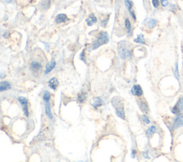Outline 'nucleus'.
<instances>
[{
    "mask_svg": "<svg viewBox=\"0 0 183 162\" xmlns=\"http://www.w3.org/2000/svg\"><path fill=\"white\" fill-rule=\"evenodd\" d=\"M113 107L115 109V113L118 117L125 119V113H124V104L120 98L119 96H114L111 100Z\"/></svg>",
    "mask_w": 183,
    "mask_h": 162,
    "instance_id": "f257e3e1",
    "label": "nucleus"
},
{
    "mask_svg": "<svg viewBox=\"0 0 183 162\" xmlns=\"http://www.w3.org/2000/svg\"><path fill=\"white\" fill-rule=\"evenodd\" d=\"M117 49L119 57L122 59H125L126 58L132 59V52L127 47L125 41H122L118 44Z\"/></svg>",
    "mask_w": 183,
    "mask_h": 162,
    "instance_id": "f03ea898",
    "label": "nucleus"
},
{
    "mask_svg": "<svg viewBox=\"0 0 183 162\" xmlns=\"http://www.w3.org/2000/svg\"><path fill=\"white\" fill-rule=\"evenodd\" d=\"M109 38L108 36L107 33L105 31H101L98 35L97 38L93 41L92 46V49H96L99 48L103 44H106L109 42Z\"/></svg>",
    "mask_w": 183,
    "mask_h": 162,
    "instance_id": "7ed1b4c3",
    "label": "nucleus"
},
{
    "mask_svg": "<svg viewBox=\"0 0 183 162\" xmlns=\"http://www.w3.org/2000/svg\"><path fill=\"white\" fill-rule=\"evenodd\" d=\"M18 101L22 106V109L26 116H29V109H28V100L25 97L19 96L18 97Z\"/></svg>",
    "mask_w": 183,
    "mask_h": 162,
    "instance_id": "20e7f679",
    "label": "nucleus"
},
{
    "mask_svg": "<svg viewBox=\"0 0 183 162\" xmlns=\"http://www.w3.org/2000/svg\"><path fill=\"white\" fill-rule=\"evenodd\" d=\"M183 111V96L181 97L179 99V101H177V103H176L174 106V107L172 108V112L173 113H179L180 112Z\"/></svg>",
    "mask_w": 183,
    "mask_h": 162,
    "instance_id": "39448f33",
    "label": "nucleus"
},
{
    "mask_svg": "<svg viewBox=\"0 0 183 162\" xmlns=\"http://www.w3.org/2000/svg\"><path fill=\"white\" fill-rule=\"evenodd\" d=\"M183 126V115L179 114L174 119V123L172 125L173 129H177L178 128L182 127Z\"/></svg>",
    "mask_w": 183,
    "mask_h": 162,
    "instance_id": "423d86ee",
    "label": "nucleus"
},
{
    "mask_svg": "<svg viewBox=\"0 0 183 162\" xmlns=\"http://www.w3.org/2000/svg\"><path fill=\"white\" fill-rule=\"evenodd\" d=\"M131 92H132L133 95L137 96H140L143 94L142 88L140 86H139V85H138V84L134 85V86H132V89H131Z\"/></svg>",
    "mask_w": 183,
    "mask_h": 162,
    "instance_id": "0eeeda50",
    "label": "nucleus"
},
{
    "mask_svg": "<svg viewBox=\"0 0 183 162\" xmlns=\"http://www.w3.org/2000/svg\"><path fill=\"white\" fill-rule=\"evenodd\" d=\"M124 2H125L126 7H127V9H128V11H129V13H130L131 16H132L133 19L135 20L136 19V16H135V14H134V11H133V10L132 9V2H131V1H129V0H125V1H124Z\"/></svg>",
    "mask_w": 183,
    "mask_h": 162,
    "instance_id": "6e6552de",
    "label": "nucleus"
},
{
    "mask_svg": "<svg viewBox=\"0 0 183 162\" xmlns=\"http://www.w3.org/2000/svg\"><path fill=\"white\" fill-rule=\"evenodd\" d=\"M68 19H68V17L66 16V14H59L56 16L55 21H56V23H57V24H60V23L65 22V21H67Z\"/></svg>",
    "mask_w": 183,
    "mask_h": 162,
    "instance_id": "1a4fd4ad",
    "label": "nucleus"
},
{
    "mask_svg": "<svg viewBox=\"0 0 183 162\" xmlns=\"http://www.w3.org/2000/svg\"><path fill=\"white\" fill-rule=\"evenodd\" d=\"M56 66V61H51L50 62L48 63L46 65V69H45V74H48L50 71H52L53 69H54Z\"/></svg>",
    "mask_w": 183,
    "mask_h": 162,
    "instance_id": "9d476101",
    "label": "nucleus"
},
{
    "mask_svg": "<svg viewBox=\"0 0 183 162\" xmlns=\"http://www.w3.org/2000/svg\"><path fill=\"white\" fill-rule=\"evenodd\" d=\"M11 88V86L9 81H1V82L0 83V91H6V90L10 89Z\"/></svg>",
    "mask_w": 183,
    "mask_h": 162,
    "instance_id": "9b49d317",
    "label": "nucleus"
},
{
    "mask_svg": "<svg viewBox=\"0 0 183 162\" xmlns=\"http://www.w3.org/2000/svg\"><path fill=\"white\" fill-rule=\"evenodd\" d=\"M49 86L50 87L51 89L53 90H56V87L58 86V85H59V81H58V80L56 79L55 77H53L51 78V79L49 80Z\"/></svg>",
    "mask_w": 183,
    "mask_h": 162,
    "instance_id": "f8f14e48",
    "label": "nucleus"
},
{
    "mask_svg": "<svg viewBox=\"0 0 183 162\" xmlns=\"http://www.w3.org/2000/svg\"><path fill=\"white\" fill-rule=\"evenodd\" d=\"M157 24V21L154 19H147V21L145 22L146 26H147L148 28H149V29H153L154 27H155Z\"/></svg>",
    "mask_w": 183,
    "mask_h": 162,
    "instance_id": "ddd939ff",
    "label": "nucleus"
},
{
    "mask_svg": "<svg viewBox=\"0 0 183 162\" xmlns=\"http://www.w3.org/2000/svg\"><path fill=\"white\" fill-rule=\"evenodd\" d=\"M45 113L48 117L50 118V119H52L53 115L51 111V106H50V103H49V101L46 102L45 103Z\"/></svg>",
    "mask_w": 183,
    "mask_h": 162,
    "instance_id": "4468645a",
    "label": "nucleus"
},
{
    "mask_svg": "<svg viewBox=\"0 0 183 162\" xmlns=\"http://www.w3.org/2000/svg\"><path fill=\"white\" fill-rule=\"evenodd\" d=\"M31 69L34 71H38L41 69V64L38 61H32L31 63Z\"/></svg>",
    "mask_w": 183,
    "mask_h": 162,
    "instance_id": "2eb2a0df",
    "label": "nucleus"
},
{
    "mask_svg": "<svg viewBox=\"0 0 183 162\" xmlns=\"http://www.w3.org/2000/svg\"><path fill=\"white\" fill-rule=\"evenodd\" d=\"M124 24H125V28L126 29H127L128 35H129V36H131V35H132V27H131L130 21H129V19H128V18L125 19Z\"/></svg>",
    "mask_w": 183,
    "mask_h": 162,
    "instance_id": "dca6fc26",
    "label": "nucleus"
},
{
    "mask_svg": "<svg viewBox=\"0 0 183 162\" xmlns=\"http://www.w3.org/2000/svg\"><path fill=\"white\" fill-rule=\"evenodd\" d=\"M102 104H103V101H102V100L101 99L100 97H97L94 98V102L92 103V106H94L95 108L102 106Z\"/></svg>",
    "mask_w": 183,
    "mask_h": 162,
    "instance_id": "f3484780",
    "label": "nucleus"
},
{
    "mask_svg": "<svg viewBox=\"0 0 183 162\" xmlns=\"http://www.w3.org/2000/svg\"><path fill=\"white\" fill-rule=\"evenodd\" d=\"M156 131H157V128H156L155 126H150V127L147 130V131H146V136H147V138H149L153 133H155Z\"/></svg>",
    "mask_w": 183,
    "mask_h": 162,
    "instance_id": "a211bd4d",
    "label": "nucleus"
},
{
    "mask_svg": "<svg viewBox=\"0 0 183 162\" xmlns=\"http://www.w3.org/2000/svg\"><path fill=\"white\" fill-rule=\"evenodd\" d=\"M139 107H140L141 110L144 113H147L149 111V107H148V105L144 101H141V102L139 103Z\"/></svg>",
    "mask_w": 183,
    "mask_h": 162,
    "instance_id": "6ab92c4d",
    "label": "nucleus"
},
{
    "mask_svg": "<svg viewBox=\"0 0 183 162\" xmlns=\"http://www.w3.org/2000/svg\"><path fill=\"white\" fill-rule=\"evenodd\" d=\"M86 99V93L81 92L80 94H79L77 97V101L79 103H83Z\"/></svg>",
    "mask_w": 183,
    "mask_h": 162,
    "instance_id": "aec40b11",
    "label": "nucleus"
},
{
    "mask_svg": "<svg viewBox=\"0 0 183 162\" xmlns=\"http://www.w3.org/2000/svg\"><path fill=\"white\" fill-rule=\"evenodd\" d=\"M134 41L137 43H139V44H145V41H144V38L143 34H140L137 36V37L134 39Z\"/></svg>",
    "mask_w": 183,
    "mask_h": 162,
    "instance_id": "412c9836",
    "label": "nucleus"
},
{
    "mask_svg": "<svg viewBox=\"0 0 183 162\" xmlns=\"http://www.w3.org/2000/svg\"><path fill=\"white\" fill-rule=\"evenodd\" d=\"M50 98L51 94L50 93H49V91L45 90V91H44V93H43V99L44 100L45 102H48V101H49V100H50Z\"/></svg>",
    "mask_w": 183,
    "mask_h": 162,
    "instance_id": "4be33fe9",
    "label": "nucleus"
},
{
    "mask_svg": "<svg viewBox=\"0 0 183 162\" xmlns=\"http://www.w3.org/2000/svg\"><path fill=\"white\" fill-rule=\"evenodd\" d=\"M50 6V1L49 0H44V1L41 2V7L43 9H47Z\"/></svg>",
    "mask_w": 183,
    "mask_h": 162,
    "instance_id": "5701e85b",
    "label": "nucleus"
},
{
    "mask_svg": "<svg viewBox=\"0 0 183 162\" xmlns=\"http://www.w3.org/2000/svg\"><path fill=\"white\" fill-rule=\"evenodd\" d=\"M174 74L175 76V77L177 78V79H179V70H178V64L177 63L175 64V67L174 69Z\"/></svg>",
    "mask_w": 183,
    "mask_h": 162,
    "instance_id": "b1692460",
    "label": "nucleus"
},
{
    "mask_svg": "<svg viewBox=\"0 0 183 162\" xmlns=\"http://www.w3.org/2000/svg\"><path fill=\"white\" fill-rule=\"evenodd\" d=\"M142 119L143 122L145 123L146 124H149V123H150V121H149V118H148L146 115H143V116H142Z\"/></svg>",
    "mask_w": 183,
    "mask_h": 162,
    "instance_id": "393cba45",
    "label": "nucleus"
},
{
    "mask_svg": "<svg viewBox=\"0 0 183 162\" xmlns=\"http://www.w3.org/2000/svg\"><path fill=\"white\" fill-rule=\"evenodd\" d=\"M79 59H80L82 61H84V63L86 62V60L85 59V56H84V51H81L80 55H79Z\"/></svg>",
    "mask_w": 183,
    "mask_h": 162,
    "instance_id": "a878e982",
    "label": "nucleus"
},
{
    "mask_svg": "<svg viewBox=\"0 0 183 162\" xmlns=\"http://www.w3.org/2000/svg\"><path fill=\"white\" fill-rule=\"evenodd\" d=\"M89 19H90L92 20V21L94 23L97 22V18H96V16H94V14H89Z\"/></svg>",
    "mask_w": 183,
    "mask_h": 162,
    "instance_id": "bb28decb",
    "label": "nucleus"
},
{
    "mask_svg": "<svg viewBox=\"0 0 183 162\" xmlns=\"http://www.w3.org/2000/svg\"><path fill=\"white\" fill-rule=\"evenodd\" d=\"M152 4H153V6H154V8H157L158 6H159V0H152Z\"/></svg>",
    "mask_w": 183,
    "mask_h": 162,
    "instance_id": "cd10ccee",
    "label": "nucleus"
},
{
    "mask_svg": "<svg viewBox=\"0 0 183 162\" xmlns=\"http://www.w3.org/2000/svg\"><path fill=\"white\" fill-rule=\"evenodd\" d=\"M160 1H161V4H162V6H167L168 4H169V2H168L167 0H160Z\"/></svg>",
    "mask_w": 183,
    "mask_h": 162,
    "instance_id": "c85d7f7f",
    "label": "nucleus"
},
{
    "mask_svg": "<svg viewBox=\"0 0 183 162\" xmlns=\"http://www.w3.org/2000/svg\"><path fill=\"white\" fill-rule=\"evenodd\" d=\"M86 23H87L88 26H92L93 24H94V22H93V21H92L89 18H87V19H86Z\"/></svg>",
    "mask_w": 183,
    "mask_h": 162,
    "instance_id": "c756f323",
    "label": "nucleus"
},
{
    "mask_svg": "<svg viewBox=\"0 0 183 162\" xmlns=\"http://www.w3.org/2000/svg\"><path fill=\"white\" fill-rule=\"evenodd\" d=\"M108 20H109V16H107V18H106V19H104V21H102V24H101V25H102V26H105L106 24H107V21Z\"/></svg>",
    "mask_w": 183,
    "mask_h": 162,
    "instance_id": "7c9ffc66",
    "label": "nucleus"
},
{
    "mask_svg": "<svg viewBox=\"0 0 183 162\" xmlns=\"http://www.w3.org/2000/svg\"><path fill=\"white\" fill-rule=\"evenodd\" d=\"M135 153H136L135 150H134V148H133V149L132 150V157L133 158H135Z\"/></svg>",
    "mask_w": 183,
    "mask_h": 162,
    "instance_id": "2f4dec72",
    "label": "nucleus"
},
{
    "mask_svg": "<svg viewBox=\"0 0 183 162\" xmlns=\"http://www.w3.org/2000/svg\"><path fill=\"white\" fill-rule=\"evenodd\" d=\"M142 154H143V156H144V157L145 158H147V159H148V158H149V156H148L147 152H144V153H142Z\"/></svg>",
    "mask_w": 183,
    "mask_h": 162,
    "instance_id": "473e14b6",
    "label": "nucleus"
},
{
    "mask_svg": "<svg viewBox=\"0 0 183 162\" xmlns=\"http://www.w3.org/2000/svg\"><path fill=\"white\" fill-rule=\"evenodd\" d=\"M171 10H172L173 12H174V11H175V10H176L175 5H172V6H171Z\"/></svg>",
    "mask_w": 183,
    "mask_h": 162,
    "instance_id": "72a5a7b5",
    "label": "nucleus"
},
{
    "mask_svg": "<svg viewBox=\"0 0 183 162\" xmlns=\"http://www.w3.org/2000/svg\"><path fill=\"white\" fill-rule=\"evenodd\" d=\"M5 1H6V2L7 3H10L11 1H12V0H5Z\"/></svg>",
    "mask_w": 183,
    "mask_h": 162,
    "instance_id": "f704fd0d",
    "label": "nucleus"
}]
</instances>
